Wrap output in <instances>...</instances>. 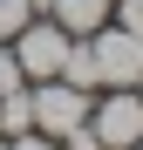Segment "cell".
<instances>
[{"instance_id":"obj_1","label":"cell","mask_w":143,"mask_h":150,"mask_svg":"<svg viewBox=\"0 0 143 150\" xmlns=\"http://www.w3.org/2000/svg\"><path fill=\"white\" fill-rule=\"evenodd\" d=\"M82 41H89V55H95V82H102V89H136L143 82V34L102 21V28L82 34Z\"/></svg>"},{"instance_id":"obj_2","label":"cell","mask_w":143,"mask_h":150,"mask_svg":"<svg viewBox=\"0 0 143 150\" xmlns=\"http://www.w3.org/2000/svg\"><path fill=\"white\" fill-rule=\"evenodd\" d=\"M27 103H34V130L61 143L68 130L89 123V103H95V96L75 89V82H61V75H48V82H27Z\"/></svg>"},{"instance_id":"obj_3","label":"cell","mask_w":143,"mask_h":150,"mask_svg":"<svg viewBox=\"0 0 143 150\" xmlns=\"http://www.w3.org/2000/svg\"><path fill=\"white\" fill-rule=\"evenodd\" d=\"M89 130L102 137V150H136V137H143V96L136 89H95Z\"/></svg>"},{"instance_id":"obj_4","label":"cell","mask_w":143,"mask_h":150,"mask_svg":"<svg viewBox=\"0 0 143 150\" xmlns=\"http://www.w3.org/2000/svg\"><path fill=\"white\" fill-rule=\"evenodd\" d=\"M14 55H20V75L27 82H48V75H61V55H68V34L55 28L48 14H34L27 28L14 34Z\"/></svg>"},{"instance_id":"obj_5","label":"cell","mask_w":143,"mask_h":150,"mask_svg":"<svg viewBox=\"0 0 143 150\" xmlns=\"http://www.w3.org/2000/svg\"><path fill=\"white\" fill-rule=\"evenodd\" d=\"M109 7H116V0H55V7H48V21H55L68 41H82V34H95V28L109 21Z\"/></svg>"},{"instance_id":"obj_6","label":"cell","mask_w":143,"mask_h":150,"mask_svg":"<svg viewBox=\"0 0 143 150\" xmlns=\"http://www.w3.org/2000/svg\"><path fill=\"white\" fill-rule=\"evenodd\" d=\"M27 21H34V7H27V0H0V41H14Z\"/></svg>"},{"instance_id":"obj_7","label":"cell","mask_w":143,"mask_h":150,"mask_svg":"<svg viewBox=\"0 0 143 150\" xmlns=\"http://www.w3.org/2000/svg\"><path fill=\"white\" fill-rule=\"evenodd\" d=\"M14 89H27V75H20V55H14V41H0V96H14Z\"/></svg>"},{"instance_id":"obj_8","label":"cell","mask_w":143,"mask_h":150,"mask_svg":"<svg viewBox=\"0 0 143 150\" xmlns=\"http://www.w3.org/2000/svg\"><path fill=\"white\" fill-rule=\"evenodd\" d=\"M109 21H116V28H130V34H143V0H116Z\"/></svg>"},{"instance_id":"obj_9","label":"cell","mask_w":143,"mask_h":150,"mask_svg":"<svg viewBox=\"0 0 143 150\" xmlns=\"http://www.w3.org/2000/svg\"><path fill=\"white\" fill-rule=\"evenodd\" d=\"M7 150H61V143L41 137V130H20V137H7Z\"/></svg>"},{"instance_id":"obj_10","label":"cell","mask_w":143,"mask_h":150,"mask_svg":"<svg viewBox=\"0 0 143 150\" xmlns=\"http://www.w3.org/2000/svg\"><path fill=\"white\" fill-rule=\"evenodd\" d=\"M61 150H102V137L82 123V130H68V137H61Z\"/></svg>"},{"instance_id":"obj_11","label":"cell","mask_w":143,"mask_h":150,"mask_svg":"<svg viewBox=\"0 0 143 150\" xmlns=\"http://www.w3.org/2000/svg\"><path fill=\"white\" fill-rule=\"evenodd\" d=\"M0 150H7V137H0Z\"/></svg>"},{"instance_id":"obj_12","label":"cell","mask_w":143,"mask_h":150,"mask_svg":"<svg viewBox=\"0 0 143 150\" xmlns=\"http://www.w3.org/2000/svg\"><path fill=\"white\" fill-rule=\"evenodd\" d=\"M136 96H143V82H136Z\"/></svg>"},{"instance_id":"obj_13","label":"cell","mask_w":143,"mask_h":150,"mask_svg":"<svg viewBox=\"0 0 143 150\" xmlns=\"http://www.w3.org/2000/svg\"><path fill=\"white\" fill-rule=\"evenodd\" d=\"M136 150H143V137H136Z\"/></svg>"}]
</instances>
